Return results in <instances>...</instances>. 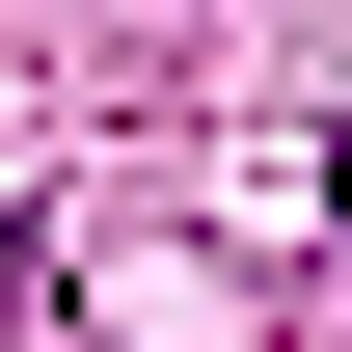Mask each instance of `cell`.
Masks as SVG:
<instances>
[{"label": "cell", "instance_id": "1", "mask_svg": "<svg viewBox=\"0 0 352 352\" xmlns=\"http://www.w3.org/2000/svg\"><path fill=\"white\" fill-rule=\"evenodd\" d=\"M28 325H54V244H28V217H0V352H28Z\"/></svg>", "mask_w": 352, "mask_h": 352}, {"label": "cell", "instance_id": "2", "mask_svg": "<svg viewBox=\"0 0 352 352\" xmlns=\"http://www.w3.org/2000/svg\"><path fill=\"white\" fill-rule=\"evenodd\" d=\"M325 271H352V163H325Z\"/></svg>", "mask_w": 352, "mask_h": 352}]
</instances>
